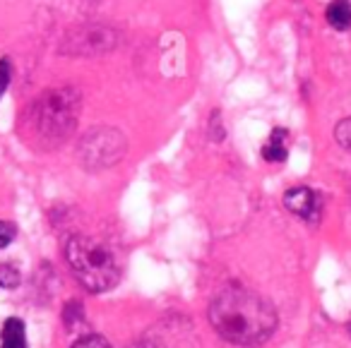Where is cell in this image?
<instances>
[{"instance_id": "10", "label": "cell", "mask_w": 351, "mask_h": 348, "mask_svg": "<svg viewBox=\"0 0 351 348\" xmlns=\"http://www.w3.org/2000/svg\"><path fill=\"white\" fill-rule=\"evenodd\" d=\"M20 279H22L20 269L12 262H0V288H8V290L17 288Z\"/></svg>"}, {"instance_id": "5", "label": "cell", "mask_w": 351, "mask_h": 348, "mask_svg": "<svg viewBox=\"0 0 351 348\" xmlns=\"http://www.w3.org/2000/svg\"><path fill=\"white\" fill-rule=\"evenodd\" d=\"M116 44H118V34L113 29H108L104 25H87L70 32L65 36L63 46H60V51L65 55H99L113 51Z\"/></svg>"}, {"instance_id": "1", "label": "cell", "mask_w": 351, "mask_h": 348, "mask_svg": "<svg viewBox=\"0 0 351 348\" xmlns=\"http://www.w3.org/2000/svg\"><path fill=\"white\" fill-rule=\"evenodd\" d=\"M210 324L224 341L236 346H260L277 329V312L255 290L229 284L212 298Z\"/></svg>"}, {"instance_id": "6", "label": "cell", "mask_w": 351, "mask_h": 348, "mask_svg": "<svg viewBox=\"0 0 351 348\" xmlns=\"http://www.w3.org/2000/svg\"><path fill=\"white\" fill-rule=\"evenodd\" d=\"M284 207L306 223H317L322 214V197L313 188H289L284 192Z\"/></svg>"}, {"instance_id": "12", "label": "cell", "mask_w": 351, "mask_h": 348, "mask_svg": "<svg viewBox=\"0 0 351 348\" xmlns=\"http://www.w3.org/2000/svg\"><path fill=\"white\" fill-rule=\"evenodd\" d=\"M15 236H17V228H15V223H10V221H3L0 219V250L3 247H8L12 240H15Z\"/></svg>"}, {"instance_id": "15", "label": "cell", "mask_w": 351, "mask_h": 348, "mask_svg": "<svg viewBox=\"0 0 351 348\" xmlns=\"http://www.w3.org/2000/svg\"><path fill=\"white\" fill-rule=\"evenodd\" d=\"M130 348H154V346H147V343H135V346H130Z\"/></svg>"}, {"instance_id": "7", "label": "cell", "mask_w": 351, "mask_h": 348, "mask_svg": "<svg viewBox=\"0 0 351 348\" xmlns=\"http://www.w3.org/2000/svg\"><path fill=\"white\" fill-rule=\"evenodd\" d=\"M289 156V132L284 127H274L267 142L263 145V159L267 164H282Z\"/></svg>"}, {"instance_id": "11", "label": "cell", "mask_w": 351, "mask_h": 348, "mask_svg": "<svg viewBox=\"0 0 351 348\" xmlns=\"http://www.w3.org/2000/svg\"><path fill=\"white\" fill-rule=\"evenodd\" d=\"M335 140L344 151L351 154V118H341L335 125Z\"/></svg>"}, {"instance_id": "2", "label": "cell", "mask_w": 351, "mask_h": 348, "mask_svg": "<svg viewBox=\"0 0 351 348\" xmlns=\"http://www.w3.org/2000/svg\"><path fill=\"white\" fill-rule=\"evenodd\" d=\"M82 97L73 87L46 89L29 103L22 116L20 135L34 149L51 151L65 145L77 125Z\"/></svg>"}, {"instance_id": "14", "label": "cell", "mask_w": 351, "mask_h": 348, "mask_svg": "<svg viewBox=\"0 0 351 348\" xmlns=\"http://www.w3.org/2000/svg\"><path fill=\"white\" fill-rule=\"evenodd\" d=\"M73 348H111V346H108V343L104 341V338H99V336H84V338H80Z\"/></svg>"}, {"instance_id": "16", "label": "cell", "mask_w": 351, "mask_h": 348, "mask_svg": "<svg viewBox=\"0 0 351 348\" xmlns=\"http://www.w3.org/2000/svg\"><path fill=\"white\" fill-rule=\"evenodd\" d=\"M349 334H351V319H349Z\"/></svg>"}, {"instance_id": "3", "label": "cell", "mask_w": 351, "mask_h": 348, "mask_svg": "<svg viewBox=\"0 0 351 348\" xmlns=\"http://www.w3.org/2000/svg\"><path fill=\"white\" fill-rule=\"evenodd\" d=\"M65 257L73 269L75 279L89 293H106L121 279L118 257L104 240L89 236H75L65 245Z\"/></svg>"}, {"instance_id": "4", "label": "cell", "mask_w": 351, "mask_h": 348, "mask_svg": "<svg viewBox=\"0 0 351 348\" xmlns=\"http://www.w3.org/2000/svg\"><path fill=\"white\" fill-rule=\"evenodd\" d=\"M128 142L123 137L121 130L116 127H92L89 132H84V137L80 140V151L77 159L82 161L84 169L89 171H104L111 169L113 164L125 156Z\"/></svg>"}, {"instance_id": "13", "label": "cell", "mask_w": 351, "mask_h": 348, "mask_svg": "<svg viewBox=\"0 0 351 348\" xmlns=\"http://www.w3.org/2000/svg\"><path fill=\"white\" fill-rule=\"evenodd\" d=\"M10 77H12L10 60H0V99H3V94L10 87Z\"/></svg>"}, {"instance_id": "8", "label": "cell", "mask_w": 351, "mask_h": 348, "mask_svg": "<svg viewBox=\"0 0 351 348\" xmlns=\"http://www.w3.org/2000/svg\"><path fill=\"white\" fill-rule=\"evenodd\" d=\"M0 348H29L27 346V327L20 317H8L0 327Z\"/></svg>"}, {"instance_id": "9", "label": "cell", "mask_w": 351, "mask_h": 348, "mask_svg": "<svg viewBox=\"0 0 351 348\" xmlns=\"http://www.w3.org/2000/svg\"><path fill=\"white\" fill-rule=\"evenodd\" d=\"M325 20L337 32L351 29V0H332L325 10Z\"/></svg>"}]
</instances>
